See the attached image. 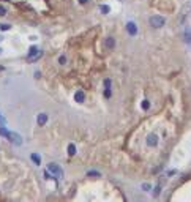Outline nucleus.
<instances>
[{
    "instance_id": "1",
    "label": "nucleus",
    "mask_w": 191,
    "mask_h": 202,
    "mask_svg": "<svg viewBox=\"0 0 191 202\" xmlns=\"http://www.w3.org/2000/svg\"><path fill=\"white\" fill-rule=\"evenodd\" d=\"M43 57V52L40 50L36 46H32V48L29 49V56H27V60H29L30 63H33V62H36L38 58H41Z\"/></svg>"
},
{
    "instance_id": "2",
    "label": "nucleus",
    "mask_w": 191,
    "mask_h": 202,
    "mask_svg": "<svg viewBox=\"0 0 191 202\" xmlns=\"http://www.w3.org/2000/svg\"><path fill=\"white\" fill-rule=\"evenodd\" d=\"M148 22H150V25L153 27V29H161L163 25L166 24V19L163 16H150V19H148Z\"/></svg>"
},
{
    "instance_id": "3",
    "label": "nucleus",
    "mask_w": 191,
    "mask_h": 202,
    "mask_svg": "<svg viewBox=\"0 0 191 202\" xmlns=\"http://www.w3.org/2000/svg\"><path fill=\"white\" fill-rule=\"evenodd\" d=\"M48 171L51 172L54 177H57V178H62V177H63V172L60 171L58 164H55V163H49V164H48Z\"/></svg>"
},
{
    "instance_id": "4",
    "label": "nucleus",
    "mask_w": 191,
    "mask_h": 202,
    "mask_svg": "<svg viewBox=\"0 0 191 202\" xmlns=\"http://www.w3.org/2000/svg\"><path fill=\"white\" fill-rule=\"evenodd\" d=\"M6 139L10 141V142H13V144H16V145H21L22 144V137L17 134V133H8V136H6Z\"/></svg>"
},
{
    "instance_id": "5",
    "label": "nucleus",
    "mask_w": 191,
    "mask_h": 202,
    "mask_svg": "<svg viewBox=\"0 0 191 202\" xmlns=\"http://www.w3.org/2000/svg\"><path fill=\"white\" fill-rule=\"evenodd\" d=\"M147 145L148 147H156L158 145V136L153 134V133H152V134H148L147 136Z\"/></svg>"
},
{
    "instance_id": "6",
    "label": "nucleus",
    "mask_w": 191,
    "mask_h": 202,
    "mask_svg": "<svg viewBox=\"0 0 191 202\" xmlns=\"http://www.w3.org/2000/svg\"><path fill=\"white\" fill-rule=\"evenodd\" d=\"M46 122H48V114H44V112H40L38 115H36V123H38L40 126L46 125Z\"/></svg>"
},
{
    "instance_id": "7",
    "label": "nucleus",
    "mask_w": 191,
    "mask_h": 202,
    "mask_svg": "<svg viewBox=\"0 0 191 202\" xmlns=\"http://www.w3.org/2000/svg\"><path fill=\"white\" fill-rule=\"evenodd\" d=\"M126 32H128L131 36H134L138 33V25H136L134 22H128V24H126Z\"/></svg>"
},
{
    "instance_id": "8",
    "label": "nucleus",
    "mask_w": 191,
    "mask_h": 202,
    "mask_svg": "<svg viewBox=\"0 0 191 202\" xmlns=\"http://www.w3.org/2000/svg\"><path fill=\"white\" fill-rule=\"evenodd\" d=\"M104 96L111 98V79H104Z\"/></svg>"
},
{
    "instance_id": "9",
    "label": "nucleus",
    "mask_w": 191,
    "mask_h": 202,
    "mask_svg": "<svg viewBox=\"0 0 191 202\" xmlns=\"http://www.w3.org/2000/svg\"><path fill=\"white\" fill-rule=\"evenodd\" d=\"M74 100H76V103H84V100H85V95H84V92L82 90H78L74 93Z\"/></svg>"
},
{
    "instance_id": "10",
    "label": "nucleus",
    "mask_w": 191,
    "mask_h": 202,
    "mask_svg": "<svg viewBox=\"0 0 191 202\" xmlns=\"http://www.w3.org/2000/svg\"><path fill=\"white\" fill-rule=\"evenodd\" d=\"M185 41L191 46V27H186L185 29Z\"/></svg>"
},
{
    "instance_id": "11",
    "label": "nucleus",
    "mask_w": 191,
    "mask_h": 202,
    "mask_svg": "<svg viewBox=\"0 0 191 202\" xmlns=\"http://www.w3.org/2000/svg\"><path fill=\"white\" fill-rule=\"evenodd\" d=\"M114 46H115V41H114L112 36H109V38H106V48H107V49H112Z\"/></svg>"
},
{
    "instance_id": "12",
    "label": "nucleus",
    "mask_w": 191,
    "mask_h": 202,
    "mask_svg": "<svg viewBox=\"0 0 191 202\" xmlns=\"http://www.w3.org/2000/svg\"><path fill=\"white\" fill-rule=\"evenodd\" d=\"M68 155H70V157H74V155H76V147H74V144H70V145H68Z\"/></svg>"
},
{
    "instance_id": "13",
    "label": "nucleus",
    "mask_w": 191,
    "mask_h": 202,
    "mask_svg": "<svg viewBox=\"0 0 191 202\" xmlns=\"http://www.w3.org/2000/svg\"><path fill=\"white\" fill-rule=\"evenodd\" d=\"M141 107H142L144 111H147V109L150 107V101H148V100H144V101H142V104H141Z\"/></svg>"
},
{
    "instance_id": "14",
    "label": "nucleus",
    "mask_w": 191,
    "mask_h": 202,
    "mask_svg": "<svg viewBox=\"0 0 191 202\" xmlns=\"http://www.w3.org/2000/svg\"><path fill=\"white\" fill-rule=\"evenodd\" d=\"M10 29H11L10 24H0V30H2V32H6V30H10Z\"/></svg>"
},
{
    "instance_id": "15",
    "label": "nucleus",
    "mask_w": 191,
    "mask_h": 202,
    "mask_svg": "<svg viewBox=\"0 0 191 202\" xmlns=\"http://www.w3.org/2000/svg\"><path fill=\"white\" fill-rule=\"evenodd\" d=\"M87 175H89V177H99L101 174L97 172V171H89V172H87Z\"/></svg>"
},
{
    "instance_id": "16",
    "label": "nucleus",
    "mask_w": 191,
    "mask_h": 202,
    "mask_svg": "<svg viewBox=\"0 0 191 202\" xmlns=\"http://www.w3.org/2000/svg\"><path fill=\"white\" fill-rule=\"evenodd\" d=\"M99 10H101V13H109V11H111V8H109L107 5H101V6H99Z\"/></svg>"
},
{
    "instance_id": "17",
    "label": "nucleus",
    "mask_w": 191,
    "mask_h": 202,
    "mask_svg": "<svg viewBox=\"0 0 191 202\" xmlns=\"http://www.w3.org/2000/svg\"><path fill=\"white\" fill-rule=\"evenodd\" d=\"M32 159H33V161H35V164H41V161H40V157H38V155H32Z\"/></svg>"
},
{
    "instance_id": "18",
    "label": "nucleus",
    "mask_w": 191,
    "mask_h": 202,
    "mask_svg": "<svg viewBox=\"0 0 191 202\" xmlns=\"http://www.w3.org/2000/svg\"><path fill=\"white\" fill-rule=\"evenodd\" d=\"M8 133H10V131H8V130H5V128H0V136L6 137V136H8Z\"/></svg>"
},
{
    "instance_id": "19",
    "label": "nucleus",
    "mask_w": 191,
    "mask_h": 202,
    "mask_svg": "<svg viewBox=\"0 0 191 202\" xmlns=\"http://www.w3.org/2000/svg\"><path fill=\"white\" fill-rule=\"evenodd\" d=\"M58 63H60V65H65V63H66V57L62 56L60 58H58Z\"/></svg>"
},
{
    "instance_id": "20",
    "label": "nucleus",
    "mask_w": 191,
    "mask_h": 202,
    "mask_svg": "<svg viewBox=\"0 0 191 202\" xmlns=\"http://www.w3.org/2000/svg\"><path fill=\"white\" fill-rule=\"evenodd\" d=\"M0 16H6V10L3 6H0Z\"/></svg>"
},
{
    "instance_id": "21",
    "label": "nucleus",
    "mask_w": 191,
    "mask_h": 202,
    "mask_svg": "<svg viewBox=\"0 0 191 202\" xmlns=\"http://www.w3.org/2000/svg\"><path fill=\"white\" fill-rule=\"evenodd\" d=\"M142 188H144V190H147V191H150V188H152V186H150L148 183H144V185H142Z\"/></svg>"
},
{
    "instance_id": "22",
    "label": "nucleus",
    "mask_w": 191,
    "mask_h": 202,
    "mask_svg": "<svg viewBox=\"0 0 191 202\" xmlns=\"http://www.w3.org/2000/svg\"><path fill=\"white\" fill-rule=\"evenodd\" d=\"M85 2H87V0H81V3H85Z\"/></svg>"
},
{
    "instance_id": "23",
    "label": "nucleus",
    "mask_w": 191,
    "mask_h": 202,
    "mask_svg": "<svg viewBox=\"0 0 191 202\" xmlns=\"http://www.w3.org/2000/svg\"><path fill=\"white\" fill-rule=\"evenodd\" d=\"M0 52H2V49H0Z\"/></svg>"
}]
</instances>
